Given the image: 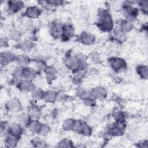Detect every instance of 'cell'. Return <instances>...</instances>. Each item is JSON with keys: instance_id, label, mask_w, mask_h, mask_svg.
Returning a JSON list of instances; mask_svg holds the SVG:
<instances>
[{"instance_id": "7", "label": "cell", "mask_w": 148, "mask_h": 148, "mask_svg": "<svg viewBox=\"0 0 148 148\" xmlns=\"http://www.w3.org/2000/svg\"><path fill=\"white\" fill-rule=\"evenodd\" d=\"M134 28V24L132 20L124 17L120 20L119 25V31L120 32L125 34L131 31Z\"/></svg>"}, {"instance_id": "32", "label": "cell", "mask_w": 148, "mask_h": 148, "mask_svg": "<svg viewBox=\"0 0 148 148\" xmlns=\"http://www.w3.org/2000/svg\"><path fill=\"white\" fill-rule=\"evenodd\" d=\"M47 66L46 63L45 61L41 59H38L35 60L34 62V69H36L38 72L42 71L43 72L45 68Z\"/></svg>"}, {"instance_id": "40", "label": "cell", "mask_w": 148, "mask_h": 148, "mask_svg": "<svg viewBox=\"0 0 148 148\" xmlns=\"http://www.w3.org/2000/svg\"><path fill=\"white\" fill-rule=\"evenodd\" d=\"M83 103L86 106H87L88 108L94 107L97 104V100L91 97L86 99H84Z\"/></svg>"}, {"instance_id": "18", "label": "cell", "mask_w": 148, "mask_h": 148, "mask_svg": "<svg viewBox=\"0 0 148 148\" xmlns=\"http://www.w3.org/2000/svg\"><path fill=\"white\" fill-rule=\"evenodd\" d=\"M43 72L47 82L49 83L52 82L57 77V71L54 66L47 65Z\"/></svg>"}, {"instance_id": "8", "label": "cell", "mask_w": 148, "mask_h": 148, "mask_svg": "<svg viewBox=\"0 0 148 148\" xmlns=\"http://www.w3.org/2000/svg\"><path fill=\"white\" fill-rule=\"evenodd\" d=\"M91 97L97 101H102L107 97L106 90L102 86H96L91 90Z\"/></svg>"}, {"instance_id": "31", "label": "cell", "mask_w": 148, "mask_h": 148, "mask_svg": "<svg viewBox=\"0 0 148 148\" xmlns=\"http://www.w3.org/2000/svg\"><path fill=\"white\" fill-rule=\"evenodd\" d=\"M50 131V126L45 123H41L36 134L40 136H46L47 134H48Z\"/></svg>"}, {"instance_id": "23", "label": "cell", "mask_w": 148, "mask_h": 148, "mask_svg": "<svg viewBox=\"0 0 148 148\" xmlns=\"http://www.w3.org/2000/svg\"><path fill=\"white\" fill-rule=\"evenodd\" d=\"M27 112L32 119H38L40 116V109L35 105H30L28 108Z\"/></svg>"}, {"instance_id": "12", "label": "cell", "mask_w": 148, "mask_h": 148, "mask_svg": "<svg viewBox=\"0 0 148 148\" xmlns=\"http://www.w3.org/2000/svg\"><path fill=\"white\" fill-rule=\"evenodd\" d=\"M96 38L95 35L90 32L84 31L78 37L79 41L85 45H91L94 43Z\"/></svg>"}, {"instance_id": "30", "label": "cell", "mask_w": 148, "mask_h": 148, "mask_svg": "<svg viewBox=\"0 0 148 148\" xmlns=\"http://www.w3.org/2000/svg\"><path fill=\"white\" fill-rule=\"evenodd\" d=\"M31 120L32 119L27 112H22L18 116V121L21 124L27 125Z\"/></svg>"}, {"instance_id": "6", "label": "cell", "mask_w": 148, "mask_h": 148, "mask_svg": "<svg viewBox=\"0 0 148 148\" xmlns=\"http://www.w3.org/2000/svg\"><path fill=\"white\" fill-rule=\"evenodd\" d=\"M42 14L41 9L36 6H28L24 12V17L31 20L37 19Z\"/></svg>"}, {"instance_id": "22", "label": "cell", "mask_w": 148, "mask_h": 148, "mask_svg": "<svg viewBox=\"0 0 148 148\" xmlns=\"http://www.w3.org/2000/svg\"><path fill=\"white\" fill-rule=\"evenodd\" d=\"M56 94L57 91L54 90H49L45 91L44 96H43V100L47 103H53L56 102Z\"/></svg>"}, {"instance_id": "16", "label": "cell", "mask_w": 148, "mask_h": 148, "mask_svg": "<svg viewBox=\"0 0 148 148\" xmlns=\"http://www.w3.org/2000/svg\"><path fill=\"white\" fill-rule=\"evenodd\" d=\"M34 47V43L32 40L26 39L21 41L18 45V48L21 50L23 53L28 54L31 53Z\"/></svg>"}, {"instance_id": "3", "label": "cell", "mask_w": 148, "mask_h": 148, "mask_svg": "<svg viewBox=\"0 0 148 148\" xmlns=\"http://www.w3.org/2000/svg\"><path fill=\"white\" fill-rule=\"evenodd\" d=\"M109 64L111 69L116 73H122L127 68L126 61L120 57H112L109 60Z\"/></svg>"}, {"instance_id": "43", "label": "cell", "mask_w": 148, "mask_h": 148, "mask_svg": "<svg viewBox=\"0 0 148 148\" xmlns=\"http://www.w3.org/2000/svg\"><path fill=\"white\" fill-rule=\"evenodd\" d=\"M0 45L1 47H6L8 46V40L5 37H1V42Z\"/></svg>"}, {"instance_id": "37", "label": "cell", "mask_w": 148, "mask_h": 148, "mask_svg": "<svg viewBox=\"0 0 148 148\" xmlns=\"http://www.w3.org/2000/svg\"><path fill=\"white\" fill-rule=\"evenodd\" d=\"M23 27L28 31H32L34 29V24L33 20L26 18L23 23Z\"/></svg>"}, {"instance_id": "2", "label": "cell", "mask_w": 148, "mask_h": 148, "mask_svg": "<svg viewBox=\"0 0 148 148\" xmlns=\"http://www.w3.org/2000/svg\"><path fill=\"white\" fill-rule=\"evenodd\" d=\"M120 10L124 18L130 19L132 21L138 17L139 12V9L134 6L132 2L130 1L123 2Z\"/></svg>"}, {"instance_id": "5", "label": "cell", "mask_w": 148, "mask_h": 148, "mask_svg": "<svg viewBox=\"0 0 148 148\" xmlns=\"http://www.w3.org/2000/svg\"><path fill=\"white\" fill-rule=\"evenodd\" d=\"M7 9L9 13L15 14L21 11L24 7V3L18 0H12L7 2Z\"/></svg>"}, {"instance_id": "14", "label": "cell", "mask_w": 148, "mask_h": 148, "mask_svg": "<svg viewBox=\"0 0 148 148\" xmlns=\"http://www.w3.org/2000/svg\"><path fill=\"white\" fill-rule=\"evenodd\" d=\"M7 132L16 137L20 138L23 132V129L20 123H12L8 125Z\"/></svg>"}, {"instance_id": "42", "label": "cell", "mask_w": 148, "mask_h": 148, "mask_svg": "<svg viewBox=\"0 0 148 148\" xmlns=\"http://www.w3.org/2000/svg\"><path fill=\"white\" fill-rule=\"evenodd\" d=\"M32 143L35 147H44L45 146V143L43 140L39 139L34 140L32 141Z\"/></svg>"}, {"instance_id": "15", "label": "cell", "mask_w": 148, "mask_h": 148, "mask_svg": "<svg viewBox=\"0 0 148 148\" xmlns=\"http://www.w3.org/2000/svg\"><path fill=\"white\" fill-rule=\"evenodd\" d=\"M62 24L57 21H53L51 23L49 27L51 35L55 38H61Z\"/></svg>"}, {"instance_id": "4", "label": "cell", "mask_w": 148, "mask_h": 148, "mask_svg": "<svg viewBox=\"0 0 148 148\" xmlns=\"http://www.w3.org/2000/svg\"><path fill=\"white\" fill-rule=\"evenodd\" d=\"M73 131L85 136H89L92 133V129L91 126L82 120L75 121Z\"/></svg>"}, {"instance_id": "27", "label": "cell", "mask_w": 148, "mask_h": 148, "mask_svg": "<svg viewBox=\"0 0 148 148\" xmlns=\"http://www.w3.org/2000/svg\"><path fill=\"white\" fill-rule=\"evenodd\" d=\"M136 72L139 77L145 80H147L148 77V68L146 65H140L136 68Z\"/></svg>"}, {"instance_id": "29", "label": "cell", "mask_w": 148, "mask_h": 148, "mask_svg": "<svg viewBox=\"0 0 148 148\" xmlns=\"http://www.w3.org/2000/svg\"><path fill=\"white\" fill-rule=\"evenodd\" d=\"M21 36V32L17 29H11L8 33V38L13 41L18 40Z\"/></svg>"}, {"instance_id": "10", "label": "cell", "mask_w": 148, "mask_h": 148, "mask_svg": "<svg viewBox=\"0 0 148 148\" xmlns=\"http://www.w3.org/2000/svg\"><path fill=\"white\" fill-rule=\"evenodd\" d=\"M16 87L19 90L25 92H31L36 87L32 81L25 79L19 80Z\"/></svg>"}, {"instance_id": "13", "label": "cell", "mask_w": 148, "mask_h": 148, "mask_svg": "<svg viewBox=\"0 0 148 148\" xmlns=\"http://www.w3.org/2000/svg\"><path fill=\"white\" fill-rule=\"evenodd\" d=\"M65 65L68 69L75 72L79 70L80 63L74 56H69L65 58Z\"/></svg>"}, {"instance_id": "24", "label": "cell", "mask_w": 148, "mask_h": 148, "mask_svg": "<svg viewBox=\"0 0 148 148\" xmlns=\"http://www.w3.org/2000/svg\"><path fill=\"white\" fill-rule=\"evenodd\" d=\"M76 95L83 101L89 97H91L90 90L84 87H78L76 90Z\"/></svg>"}, {"instance_id": "19", "label": "cell", "mask_w": 148, "mask_h": 148, "mask_svg": "<svg viewBox=\"0 0 148 148\" xmlns=\"http://www.w3.org/2000/svg\"><path fill=\"white\" fill-rule=\"evenodd\" d=\"M38 71L34 68L26 66L24 67L23 71V79L32 81L37 76Z\"/></svg>"}, {"instance_id": "33", "label": "cell", "mask_w": 148, "mask_h": 148, "mask_svg": "<svg viewBox=\"0 0 148 148\" xmlns=\"http://www.w3.org/2000/svg\"><path fill=\"white\" fill-rule=\"evenodd\" d=\"M23 68H24V67L19 66V65L15 67L12 72L13 78L17 79L18 80L23 79Z\"/></svg>"}, {"instance_id": "21", "label": "cell", "mask_w": 148, "mask_h": 148, "mask_svg": "<svg viewBox=\"0 0 148 148\" xmlns=\"http://www.w3.org/2000/svg\"><path fill=\"white\" fill-rule=\"evenodd\" d=\"M15 61L19 66L26 67L30 64L31 58L27 54L21 53L16 56Z\"/></svg>"}, {"instance_id": "1", "label": "cell", "mask_w": 148, "mask_h": 148, "mask_svg": "<svg viewBox=\"0 0 148 148\" xmlns=\"http://www.w3.org/2000/svg\"><path fill=\"white\" fill-rule=\"evenodd\" d=\"M97 27L103 32L112 31L114 27V23L110 13L105 9H101L98 12V18L96 22Z\"/></svg>"}, {"instance_id": "34", "label": "cell", "mask_w": 148, "mask_h": 148, "mask_svg": "<svg viewBox=\"0 0 148 148\" xmlns=\"http://www.w3.org/2000/svg\"><path fill=\"white\" fill-rule=\"evenodd\" d=\"M57 147H74V145L71 140L67 139V138H64V139H61L57 143Z\"/></svg>"}, {"instance_id": "36", "label": "cell", "mask_w": 148, "mask_h": 148, "mask_svg": "<svg viewBox=\"0 0 148 148\" xmlns=\"http://www.w3.org/2000/svg\"><path fill=\"white\" fill-rule=\"evenodd\" d=\"M139 10L142 13L143 15H147L148 12V1H140L138 2Z\"/></svg>"}, {"instance_id": "38", "label": "cell", "mask_w": 148, "mask_h": 148, "mask_svg": "<svg viewBox=\"0 0 148 148\" xmlns=\"http://www.w3.org/2000/svg\"><path fill=\"white\" fill-rule=\"evenodd\" d=\"M75 58L77 59L80 64H87L88 56L83 53H78L75 55Z\"/></svg>"}, {"instance_id": "25", "label": "cell", "mask_w": 148, "mask_h": 148, "mask_svg": "<svg viewBox=\"0 0 148 148\" xmlns=\"http://www.w3.org/2000/svg\"><path fill=\"white\" fill-rule=\"evenodd\" d=\"M45 91L40 88L35 87L31 92V97L34 101H39L43 99Z\"/></svg>"}, {"instance_id": "35", "label": "cell", "mask_w": 148, "mask_h": 148, "mask_svg": "<svg viewBox=\"0 0 148 148\" xmlns=\"http://www.w3.org/2000/svg\"><path fill=\"white\" fill-rule=\"evenodd\" d=\"M68 99V95L63 91H57L56 102L62 103L66 102Z\"/></svg>"}, {"instance_id": "9", "label": "cell", "mask_w": 148, "mask_h": 148, "mask_svg": "<svg viewBox=\"0 0 148 148\" xmlns=\"http://www.w3.org/2000/svg\"><path fill=\"white\" fill-rule=\"evenodd\" d=\"M75 28L69 23H65L62 24L61 36V38L65 40H69L74 36Z\"/></svg>"}, {"instance_id": "20", "label": "cell", "mask_w": 148, "mask_h": 148, "mask_svg": "<svg viewBox=\"0 0 148 148\" xmlns=\"http://www.w3.org/2000/svg\"><path fill=\"white\" fill-rule=\"evenodd\" d=\"M18 138L12 135H10L8 132L5 134L4 144L7 147H16L18 142Z\"/></svg>"}, {"instance_id": "26", "label": "cell", "mask_w": 148, "mask_h": 148, "mask_svg": "<svg viewBox=\"0 0 148 148\" xmlns=\"http://www.w3.org/2000/svg\"><path fill=\"white\" fill-rule=\"evenodd\" d=\"M75 120L72 118H68L63 121L62 123V128L65 131H73Z\"/></svg>"}, {"instance_id": "41", "label": "cell", "mask_w": 148, "mask_h": 148, "mask_svg": "<svg viewBox=\"0 0 148 148\" xmlns=\"http://www.w3.org/2000/svg\"><path fill=\"white\" fill-rule=\"evenodd\" d=\"M9 124L5 121H1V133L3 134V133L6 134L8 131Z\"/></svg>"}, {"instance_id": "44", "label": "cell", "mask_w": 148, "mask_h": 148, "mask_svg": "<svg viewBox=\"0 0 148 148\" xmlns=\"http://www.w3.org/2000/svg\"><path fill=\"white\" fill-rule=\"evenodd\" d=\"M138 147H147V140H143L142 142H140L138 143Z\"/></svg>"}, {"instance_id": "11", "label": "cell", "mask_w": 148, "mask_h": 148, "mask_svg": "<svg viewBox=\"0 0 148 148\" xmlns=\"http://www.w3.org/2000/svg\"><path fill=\"white\" fill-rule=\"evenodd\" d=\"M7 110L12 112H18L22 109V104L20 101L16 98L9 99L5 104Z\"/></svg>"}, {"instance_id": "28", "label": "cell", "mask_w": 148, "mask_h": 148, "mask_svg": "<svg viewBox=\"0 0 148 148\" xmlns=\"http://www.w3.org/2000/svg\"><path fill=\"white\" fill-rule=\"evenodd\" d=\"M40 124L41 123L38 120V119H32L27 125V126L28 129L31 132L36 134L40 125Z\"/></svg>"}, {"instance_id": "39", "label": "cell", "mask_w": 148, "mask_h": 148, "mask_svg": "<svg viewBox=\"0 0 148 148\" xmlns=\"http://www.w3.org/2000/svg\"><path fill=\"white\" fill-rule=\"evenodd\" d=\"M88 58H90L91 61L94 64H99L101 62L98 53L96 51L91 52L89 55Z\"/></svg>"}, {"instance_id": "17", "label": "cell", "mask_w": 148, "mask_h": 148, "mask_svg": "<svg viewBox=\"0 0 148 148\" xmlns=\"http://www.w3.org/2000/svg\"><path fill=\"white\" fill-rule=\"evenodd\" d=\"M1 66L7 65L16 60V56L9 51H2L0 56Z\"/></svg>"}]
</instances>
